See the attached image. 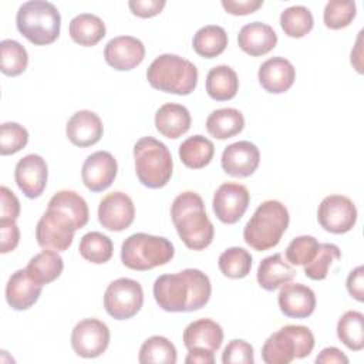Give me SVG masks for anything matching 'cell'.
Returning <instances> with one entry per match:
<instances>
[{
	"mask_svg": "<svg viewBox=\"0 0 364 364\" xmlns=\"http://www.w3.org/2000/svg\"><path fill=\"white\" fill-rule=\"evenodd\" d=\"M152 290L155 301L162 310L182 313L205 307L210 299L212 286L202 270L185 269L175 274L159 276Z\"/></svg>",
	"mask_w": 364,
	"mask_h": 364,
	"instance_id": "6da1fadb",
	"label": "cell"
},
{
	"mask_svg": "<svg viewBox=\"0 0 364 364\" xmlns=\"http://www.w3.org/2000/svg\"><path fill=\"white\" fill-rule=\"evenodd\" d=\"M171 218L188 249L203 250L212 243L215 228L206 215L202 198L196 192L186 191L179 193L172 202Z\"/></svg>",
	"mask_w": 364,
	"mask_h": 364,
	"instance_id": "7a4b0ae2",
	"label": "cell"
},
{
	"mask_svg": "<svg viewBox=\"0 0 364 364\" xmlns=\"http://www.w3.org/2000/svg\"><path fill=\"white\" fill-rule=\"evenodd\" d=\"M289 220V210L282 202L274 199L264 200L247 220L243 229V239L257 252L269 250L279 245Z\"/></svg>",
	"mask_w": 364,
	"mask_h": 364,
	"instance_id": "3957f363",
	"label": "cell"
},
{
	"mask_svg": "<svg viewBox=\"0 0 364 364\" xmlns=\"http://www.w3.org/2000/svg\"><path fill=\"white\" fill-rule=\"evenodd\" d=\"M198 68L189 60L176 54L158 55L146 70V80L152 88L188 95L198 84Z\"/></svg>",
	"mask_w": 364,
	"mask_h": 364,
	"instance_id": "277c9868",
	"label": "cell"
},
{
	"mask_svg": "<svg viewBox=\"0 0 364 364\" xmlns=\"http://www.w3.org/2000/svg\"><path fill=\"white\" fill-rule=\"evenodd\" d=\"M16 26L34 46H47L60 36L61 16L57 7L46 0H30L18 7Z\"/></svg>",
	"mask_w": 364,
	"mask_h": 364,
	"instance_id": "5b68a950",
	"label": "cell"
},
{
	"mask_svg": "<svg viewBox=\"0 0 364 364\" xmlns=\"http://www.w3.org/2000/svg\"><path fill=\"white\" fill-rule=\"evenodd\" d=\"M135 172L139 182L149 189L164 188L173 171L172 155L168 146L152 138L144 136L134 145Z\"/></svg>",
	"mask_w": 364,
	"mask_h": 364,
	"instance_id": "8992f818",
	"label": "cell"
},
{
	"mask_svg": "<svg viewBox=\"0 0 364 364\" xmlns=\"http://www.w3.org/2000/svg\"><path fill=\"white\" fill-rule=\"evenodd\" d=\"M175 255L171 240L148 233H134L121 246V262L132 270L144 272L164 266Z\"/></svg>",
	"mask_w": 364,
	"mask_h": 364,
	"instance_id": "52a82bcc",
	"label": "cell"
},
{
	"mask_svg": "<svg viewBox=\"0 0 364 364\" xmlns=\"http://www.w3.org/2000/svg\"><path fill=\"white\" fill-rule=\"evenodd\" d=\"M314 348V336L306 326L289 324L269 336L262 347L266 364H289L294 358L310 355Z\"/></svg>",
	"mask_w": 364,
	"mask_h": 364,
	"instance_id": "ba28073f",
	"label": "cell"
},
{
	"mask_svg": "<svg viewBox=\"0 0 364 364\" xmlns=\"http://www.w3.org/2000/svg\"><path fill=\"white\" fill-rule=\"evenodd\" d=\"M144 304V290L139 282L119 277L111 282L104 293V307L115 320L134 317Z\"/></svg>",
	"mask_w": 364,
	"mask_h": 364,
	"instance_id": "9c48e42d",
	"label": "cell"
},
{
	"mask_svg": "<svg viewBox=\"0 0 364 364\" xmlns=\"http://www.w3.org/2000/svg\"><path fill=\"white\" fill-rule=\"evenodd\" d=\"M77 226L64 212L47 208L36 228V239L40 247L64 252L73 245Z\"/></svg>",
	"mask_w": 364,
	"mask_h": 364,
	"instance_id": "30bf717a",
	"label": "cell"
},
{
	"mask_svg": "<svg viewBox=\"0 0 364 364\" xmlns=\"http://www.w3.org/2000/svg\"><path fill=\"white\" fill-rule=\"evenodd\" d=\"M317 220L330 233H347L357 222L355 205L344 195H328L318 205Z\"/></svg>",
	"mask_w": 364,
	"mask_h": 364,
	"instance_id": "8fae6325",
	"label": "cell"
},
{
	"mask_svg": "<svg viewBox=\"0 0 364 364\" xmlns=\"http://www.w3.org/2000/svg\"><path fill=\"white\" fill-rule=\"evenodd\" d=\"M109 344V328L98 318H84L71 333L74 353L84 358H95L105 353Z\"/></svg>",
	"mask_w": 364,
	"mask_h": 364,
	"instance_id": "7c38bea8",
	"label": "cell"
},
{
	"mask_svg": "<svg viewBox=\"0 0 364 364\" xmlns=\"http://www.w3.org/2000/svg\"><path fill=\"white\" fill-rule=\"evenodd\" d=\"M250 202V193L245 185L236 182L222 183L213 195V212L216 218L226 223L233 225L245 215Z\"/></svg>",
	"mask_w": 364,
	"mask_h": 364,
	"instance_id": "4fadbf2b",
	"label": "cell"
},
{
	"mask_svg": "<svg viewBox=\"0 0 364 364\" xmlns=\"http://www.w3.org/2000/svg\"><path fill=\"white\" fill-rule=\"evenodd\" d=\"M135 218L132 199L124 192H112L104 196L98 206V222L111 232H121L129 228Z\"/></svg>",
	"mask_w": 364,
	"mask_h": 364,
	"instance_id": "5bb4252c",
	"label": "cell"
},
{
	"mask_svg": "<svg viewBox=\"0 0 364 364\" xmlns=\"http://www.w3.org/2000/svg\"><path fill=\"white\" fill-rule=\"evenodd\" d=\"M118 164L112 154L97 151L87 156L81 168L82 183L91 192H102L111 186L117 176Z\"/></svg>",
	"mask_w": 364,
	"mask_h": 364,
	"instance_id": "9a60e30c",
	"label": "cell"
},
{
	"mask_svg": "<svg viewBox=\"0 0 364 364\" xmlns=\"http://www.w3.org/2000/svg\"><path fill=\"white\" fill-rule=\"evenodd\" d=\"M48 178V168L43 156L28 154L23 156L14 169V179L18 189L28 199L38 198L46 189Z\"/></svg>",
	"mask_w": 364,
	"mask_h": 364,
	"instance_id": "2e32d148",
	"label": "cell"
},
{
	"mask_svg": "<svg viewBox=\"0 0 364 364\" xmlns=\"http://www.w3.org/2000/svg\"><path fill=\"white\" fill-rule=\"evenodd\" d=\"M145 57V47L141 40L132 36L111 38L104 48V58L109 67L118 71H129L139 65Z\"/></svg>",
	"mask_w": 364,
	"mask_h": 364,
	"instance_id": "e0dca14e",
	"label": "cell"
},
{
	"mask_svg": "<svg viewBox=\"0 0 364 364\" xmlns=\"http://www.w3.org/2000/svg\"><path fill=\"white\" fill-rule=\"evenodd\" d=\"M260 152L250 141H239L228 145L220 158L222 169L236 178L250 176L259 166Z\"/></svg>",
	"mask_w": 364,
	"mask_h": 364,
	"instance_id": "ac0fdd59",
	"label": "cell"
},
{
	"mask_svg": "<svg viewBox=\"0 0 364 364\" xmlns=\"http://www.w3.org/2000/svg\"><path fill=\"white\" fill-rule=\"evenodd\" d=\"M277 303L280 311L291 318H306L316 309L314 291L301 283H284L280 289Z\"/></svg>",
	"mask_w": 364,
	"mask_h": 364,
	"instance_id": "d6986e66",
	"label": "cell"
},
{
	"mask_svg": "<svg viewBox=\"0 0 364 364\" xmlns=\"http://www.w3.org/2000/svg\"><path fill=\"white\" fill-rule=\"evenodd\" d=\"M223 341L220 324L210 318H199L186 326L183 330V344L188 351L216 353Z\"/></svg>",
	"mask_w": 364,
	"mask_h": 364,
	"instance_id": "ffe728a7",
	"label": "cell"
},
{
	"mask_svg": "<svg viewBox=\"0 0 364 364\" xmlns=\"http://www.w3.org/2000/svg\"><path fill=\"white\" fill-rule=\"evenodd\" d=\"M104 132L100 117L88 109L77 111L67 122L65 134L70 142L80 148L95 145Z\"/></svg>",
	"mask_w": 364,
	"mask_h": 364,
	"instance_id": "44dd1931",
	"label": "cell"
},
{
	"mask_svg": "<svg viewBox=\"0 0 364 364\" xmlns=\"http://www.w3.org/2000/svg\"><path fill=\"white\" fill-rule=\"evenodd\" d=\"M257 78L267 92L282 94L293 85L296 80V70L284 57H272L260 65Z\"/></svg>",
	"mask_w": 364,
	"mask_h": 364,
	"instance_id": "7402d4cb",
	"label": "cell"
},
{
	"mask_svg": "<svg viewBox=\"0 0 364 364\" xmlns=\"http://www.w3.org/2000/svg\"><path fill=\"white\" fill-rule=\"evenodd\" d=\"M43 286L36 283L26 269L16 270L6 284V300L14 310H27L38 300Z\"/></svg>",
	"mask_w": 364,
	"mask_h": 364,
	"instance_id": "603a6c76",
	"label": "cell"
},
{
	"mask_svg": "<svg viewBox=\"0 0 364 364\" xmlns=\"http://www.w3.org/2000/svg\"><path fill=\"white\" fill-rule=\"evenodd\" d=\"M237 44L246 54L259 57L270 53L276 47L277 34L269 24L253 21L240 28Z\"/></svg>",
	"mask_w": 364,
	"mask_h": 364,
	"instance_id": "cb8c5ba5",
	"label": "cell"
},
{
	"mask_svg": "<svg viewBox=\"0 0 364 364\" xmlns=\"http://www.w3.org/2000/svg\"><path fill=\"white\" fill-rule=\"evenodd\" d=\"M191 114L181 104L168 102L159 107L155 114V127L158 132L169 139H176L186 134L191 128Z\"/></svg>",
	"mask_w": 364,
	"mask_h": 364,
	"instance_id": "d4e9b609",
	"label": "cell"
},
{
	"mask_svg": "<svg viewBox=\"0 0 364 364\" xmlns=\"http://www.w3.org/2000/svg\"><path fill=\"white\" fill-rule=\"evenodd\" d=\"M296 270L283 259L282 253L264 257L257 267V283L262 289L273 291L294 279Z\"/></svg>",
	"mask_w": 364,
	"mask_h": 364,
	"instance_id": "484cf974",
	"label": "cell"
},
{
	"mask_svg": "<svg viewBox=\"0 0 364 364\" xmlns=\"http://www.w3.org/2000/svg\"><path fill=\"white\" fill-rule=\"evenodd\" d=\"M63 257L58 255V252L48 249H44L43 252L33 256L26 267L28 276L40 286L48 284L58 279L63 273Z\"/></svg>",
	"mask_w": 364,
	"mask_h": 364,
	"instance_id": "4316f807",
	"label": "cell"
},
{
	"mask_svg": "<svg viewBox=\"0 0 364 364\" xmlns=\"http://www.w3.org/2000/svg\"><path fill=\"white\" fill-rule=\"evenodd\" d=\"M245 128V117L236 108H219L209 114L206 131L216 139H228Z\"/></svg>",
	"mask_w": 364,
	"mask_h": 364,
	"instance_id": "83f0119b",
	"label": "cell"
},
{
	"mask_svg": "<svg viewBox=\"0 0 364 364\" xmlns=\"http://www.w3.org/2000/svg\"><path fill=\"white\" fill-rule=\"evenodd\" d=\"M68 31L74 43L92 47L105 37V24L95 14L81 13L70 21Z\"/></svg>",
	"mask_w": 364,
	"mask_h": 364,
	"instance_id": "f1b7e54d",
	"label": "cell"
},
{
	"mask_svg": "<svg viewBox=\"0 0 364 364\" xmlns=\"http://www.w3.org/2000/svg\"><path fill=\"white\" fill-rule=\"evenodd\" d=\"M239 90V78L229 65H216L206 75V92L215 101L232 100Z\"/></svg>",
	"mask_w": 364,
	"mask_h": 364,
	"instance_id": "f546056e",
	"label": "cell"
},
{
	"mask_svg": "<svg viewBox=\"0 0 364 364\" xmlns=\"http://www.w3.org/2000/svg\"><path fill=\"white\" fill-rule=\"evenodd\" d=\"M215 145L203 135H193L185 139L179 146V158L186 168H205L213 158Z\"/></svg>",
	"mask_w": 364,
	"mask_h": 364,
	"instance_id": "4dcf8cb0",
	"label": "cell"
},
{
	"mask_svg": "<svg viewBox=\"0 0 364 364\" xmlns=\"http://www.w3.org/2000/svg\"><path fill=\"white\" fill-rule=\"evenodd\" d=\"M228 46V34L223 27L209 24L196 31L192 47L195 53L205 58H215L220 55Z\"/></svg>",
	"mask_w": 364,
	"mask_h": 364,
	"instance_id": "1f68e13d",
	"label": "cell"
},
{
	"mask_svg": "<svg viewBox=\"0 0 364 364\" xmlns=\"http://www.w3.org/2000/svg\"><path fill=\"white\" fill-rule=\"evenodd\" d=\"M48 208L58 209L68 215L74 220L77 229L84 228L90 218L88 205L84 200V198L77 192L68 189L58 191L57 193H54V196L48 202Z\"/></svg>",
	"mask_w": 364,
	"mask_h": 364,
	"instance_id": "d6a6232c",
	"label": "cell"
},
{
	"mask_svg": "<svg viewBox=\"0 0 364 364\" xmlns=\"http://www.w3.org/2000/svg\"><path fill=\"white\" fill-rule=\"evenodd\" d=\"M337 337L350 350L364 348V316L357 310L346 311L337 323Z\"/></svg>",
	"mask_w": 364,
	"mask_h": 364,
	"instance_id": "836d02e7",
	"label": "cell"
},
{
	"mask_svg": "<svg viewBox=\"0 0 364 364\" xmlns=\"http://www.w3.org/2000/svg\"><path fill=\"white\" fill-rule=\"evenodd\" d=\"M138 360L141 364H175L178 354L175 346L166 337L152 336L142 343Z\"/></svg>",
	"mask_w": 364,
	"mask_h": 364,
	"instance_id": "e575fe53",
	"label": "cell"
},
{
	"mask_svg": "<svg viewBox=\"0 0 364 364\" xmlns=\"http://www.w3.org/2000/svg\"><path fill=\"white\" fill-rule=\"evenodd\" d=\"M78 250L87 262L102 264L112 257L114 245L107 235H102L101 232H88L81 237Z\"/></svg>",
	"mask_w": 364,
	"mask_h": 364,
	"instance_id": "d590c367",
	"label": "cell"
},
{
	"mask_svg": "<svg viewBox=\"0 0 364 364\" xmlns=\"http://www.w3.org/2000/svg\"><path fill=\"white\" fill-rule=\"evenodd\" d=\"M280 26L289 37L301 38L309 34L314 26L311 11L304 6H291L282 11Z\"/></svg>",
	"mask_w": 364,
	"mask_h": 364,
	"instance_id": "8d00e7d4",
	"label": "cell"
},
{
	"mask_svg": "<svg viewBox=\"0 0 364 364\" xmlns=\"http://www.w3.org/2000/svg\"><path fill=\"white\" fill-rule=\"evenodd\" d=\"M1 64L0 70L4 75L17 77L26 71L28 64L27 50L16 40L6 38L0 43Z\"/></svg>",
	"mask_w": 364,
	"mask_h": 364,
	"instance_id": "74e56055",
	"label": "cell"
},
{
	"mask_svg": "<svg viewBox=\"0 0 364 364\" xmlns=\"http://www.w3.org/2000/svg\"><path fill=\"white\" fill-rule=\"evenodd\" d=\"M218 264L223 276L229 279H242L246 277L252 269V256L246 249L235 246L226 249L219 256Z\"/></svg>",
	"mask_w": 364,
	"mask_h": 364,
	"instance_id": "f35d334b",
	"label": "cell"
},
{
	"mask_svg": "<svg viewBox=\"0 0 364 364\" xmlns=\"http://www.w3.org/2000/svg\"><path fill=\"white\" fill-rule=\"evenodd\" d=\"M341 257V252L334 243H318L314 259L304 264V274L311 280H324L330 266Z\"/></svg>",
	"mask_w": 364,
	"mask_h": 364,
	"instance_id": "ab89813d",
	"label": "cell"
},
{
	"mask_svg": "<svg viewBox=\"0 0 364 364\" xmlns=\"http://www.w3.org/2000/svg\"><path fill=\"white\" fill-rule=\"evenodd\" d=\"M357 9L353 0H330L323 11L326 27L340 30L347 27L355 17Z\"/></svg>",
	"mask_w": 364,
	"mask_h": 364,
	"instance_id": "60d3db41",
	"label": "cell"
},
{
	"mask_svg": "<svg viewBox=\"0 0 364 364\" xmlns=\"http://www.w3.org/2000/svg\"><path fill=\"white\" fill-rule=\"evenodd\" d=\"M317 249H318V242L316 237L309 235L297 236L289 243L286 249V260L290 264L304 266L314 259Z\"/></svg>",
	"mask_w": 364,
	"mask_h": 364,
	"instance_id": "b9f144b4",
	"label": "cell"
},
{
	"mask_svg": "<svg viewBox=\"0 0 364 364\" xmlns=\"http://www.w3.org/2000/svg\"><path fill=\"white\" fill-rule=\"evenodd\" d=\"M28 142L27 129L17 122H4L0 127V154L11 155L23 149Z\"/></svg>",
	"mask_w": 364,
	"mask_h": 364,
	"instance_id": "7bdbcfd3",
	"label": "cell"
},
{
	"mask_svg": "<svg viewBox=\"0 0 364 364\" xmlns=\"http://www.w3.org/2000/svg\"><path fill=\"white\" fill-rule=\"evenodd\" d=\"M223 364H253V347L245 340H232L222 353Z\"/></svg>",
	"mask_w": 364,
	"mask_h": 364,
	"instance_id": "ee69618b",
	"label": "cell"
},
{
	"mask_svg": "<svg viewBox=\"0 0 364 364\" xmlns=\"http://www.w3.org/2000/svg\"><path fill=\"white\" fill-rule=\"evenodd\" d=\"M20 242V230L16 220L0 219V252H13Z\"/></svg>",
	"mask_w": 364,
	"mask_h": 364,
	"instance_id": "f6af8a7d",
	"label": "cell"
},
{
	"mask_svg": "<svg viewBox=\"0 0 364 364\" xmlns=\"http://www.w3.org/2000/svg\"><path fill=\"white\" fill-rule=\"evenodd\" d=\"M20 215V202L17 196L7 188H0V219L16 220Z\"/></svg>",
	"mask_w": 364,
	"mask_h": 364,
	"instance_id": "bcb514c9",
	"label": "cell"
},
{
	"mask_svg": "<svg viewBox=\"0 0 364 364\" xmlns=\"http://www.w3.org/2000/svg\"><path fill=\"white\" fill-rule=\"evenodd\" d=\"M165 0H131L128 1V7L134 16L141 18H149L162 11L165 7Z\"/></svg>",
	"mask_w": 364,
	"mask_h": 364,
	"instance_id": "7dc6e473",
	"label": "cell"
},
{
	"mask_svg": "<svg viewBox=\"0 0 364 364\" xmlns=\"http://www.w3.org/2000/svg\"><path fill=\"white\" fill-rule=\"evenodd\" d=\"M262 6L263 0H222V7L233 16L252 14Z\"/></svg>",
	"mask_w": 364,
	"mask_h": 364,
	"instance_id": "c3c4849f",
	"label": "cell"
},
{
	"mask_svg": "<svg viewBox=\"0 0 364 364\" xmlns=\"http://www.w3.org/2000/svg\"><path fill=\"white\" fill-rule=\"evenodd\" d=\"M346 286L351 297H354L357 301L364 300V267L363 266H357L354 270L350 272Z\"/></svg>",
	"mask_w": 364,
	"mask_h": 364,
	"instance_id": "681fc988",
	"label": "cell"
},
{
	"mask_svg": "<svg viewBox=\"0 0 364 364\" xmlns=\"http://www.w3.org/2000/svg\"><path fill=\"white\" fill-rule=\"evenodd\" d=\"M316 363L317 364H333V363H336V364H347L348 358L337 347H326L316 357Z\"/></svg>",
	"mask_w": 364,
	"mask_h": 364,
	"instance_id": "f907efd6",
	"label": "cell"
},
{
	"mask_svg": "<svg viewBox=\"0 0 364 364\" xmlns=\"http://www.w3.org/2000/svg\"><path fill=\"white\" fill-rule=\"evenodd\" d=\"M186 364H213L215 363V353L209 351H189L186 358Z\"/></svg>",
	"mask_w": 364,
	"mask_h": 364,
	"instance_id": "816d5d0a",
	"label": "cell"
}]
</instances>
